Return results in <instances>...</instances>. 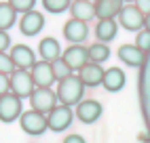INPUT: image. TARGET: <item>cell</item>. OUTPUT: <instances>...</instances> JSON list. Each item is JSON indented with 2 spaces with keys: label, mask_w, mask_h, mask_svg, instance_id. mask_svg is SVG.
I'll return each instance as SVG.
<instances>
[{
  "label": "cell",
  "mask_w": 150,
  "mask_h": 143,
  "mask_svg": "<svg viewBox=\"0 0 150 143\" xmlns=\"http://www.w3.org/2000/svg\"><path fill=\"white\" fill-rule=\"evenodd\" d=\"M83 93H85V84L81 82V78L74 76V74H70L66 78L59 80V86H57V99L62 101V105H76V103H81V99H83Z\"/></svg>",
  "instance_id": "cell-1"
},
{
  "label": "cell",
  "mask_w": 150,
  "mask_h": 143,
  "mask_svg": "<svg viewBox=\"0 0 150 143\" xmlns=\"http://www.w3.org/2000/svg\"><path fill=\"white\" fill-rule=\"evenodd\" d=\"M11 93L17 95L19 99L23 97H30L34 90V82H32V76H30V72L25 69H15L11 72Z\"/></svg>",
  "instance_id": "cell-2"
},
{
  "label": "cell",
  "mask_w": 150,
  "mask_h": 143,
  "mask_svg": "<svg viewBox=\"0 0 150 143\" xmlns=\"http://www.w3.org/2000/svg\"><path fill=\"white\" fill-rule=\"evenodd\" d=\"M30 76H32V82L38 88H49L55 82V74H53V65L49 61H36V63L30 67Z\"/></svg>",
  "instance_id": "cell-3"
},
{
  "label": "cell",
  "mask_w": 150,
  "mask_h": 143,
  "mask_svg": "<svg viewBox=\"0 0 150 143\" xmlns=\"http://www.w3.org/2000/svg\"><path fill=\"white\" fill-rule=\"evenodd\" d=\"M118 21L125 29L129 32H139V29L144 27V13L139 11L135 4H127L121 8V13H118Z\"/></svg>",
  "instance_id": "cell-4"
},
{
  "label": "cell",
  "mask_w": 150,
  "mask_h": 143,
  "mask_svg": "<svg viewBox=\"0 0 150 143\" xmlns=\"http://www.w3.org/2000/svg\"><path fill=\"white\" fill-rule=\"evenodd\" d=\"M70 124H72V109L68 105H55L47 116V126L59 132V130H66Z\"/></svg>",
  "instance_id": "cell-5"
},
{
  "label": "cell",
  "mask_w": 150,
  "mask_h": 143,
  "mask_svg": "<svg viewBox=\"0 0 150 143\" xmlns=\"http://www.w3.org/2000/svg\"><path fill=\"white\" fill-rule=\"evenodd\" d=\"M21 128H23V132L34 135V137L42 135L47 130V116L36 109H30L25 114H21Z\"/></svg>",
  "instance_id": "cell-6"
},
{
  "label": "cell",
  "mask_w": 150,
  "mask_h": 143,
  "mask_svg": "<svg viewBox=\"0 0 150 143\" xmlns=\"http://www.w3.org/2000/svg\"><path fill=\"white\" fill-rule=\"evenodd\" d=\"M21 116V99L13 93L0 97V122H13Z\"/></svg>",
  "instance_id": "cell-7"
},
{
  "label": "cell",
  "mask_w": 150,
  "mask_h": 143,
  "mask_svg": "<svg viewBox=\"0 0 150 143\" xmlns=\"http://www.w3.org/2000/svg\"><path fill=\"white\" fill-rule=\"evenodd\" d=\"M30 101H32V109L40 111V114H49L55 107L57 95L51 88H34L32 95H30Z\"/></svg>",
  "instance_id": "cell-8"
},
{
  "label": "cell",
  "mask_w": 150,
  "mask_h": 143,
  "mask_svg": "<svg viewBox=\"0 0 150 143\" xmlns=\"http://www.w3.org/2000/svg\"><path fill=\"white\" fill-rule=\"evenodd\" d=\"M62 59H64V63L70 67V69H81L83 65H87L89 63V50L85 48V46H81V44H72L70 48H66L64 50V55H62Z\"/></svg>",
  "instance_id": "cell-9"
},
{
  "label": "cell",
  "mask_w": 150,
  "mask_h": 143,
  "mask_svg": "<svg viewBox=\"0 0 150 143\" xmlns=\"http://www.w3.org/2000/svg\"><path fill=\"white\" fill-rule=\"evenodd\" d=\"M11 61H13V65L17 69H30L34 63H36V55H34V50L25 46V44H15L11 48Z\"/></svg>",
  "instance_id": "cell-10"
},
{
  "label": "cell",
  "mask_w": 150,
  "mask_h": 143,
  "mask_svg": "<svg viewBox=\"0 0 150 143\" xmlns=\"http://www.w3.org/2000/svg\"><path fill=\"white\" fill-rule=\"evenodd\" d=\"M19 27H21V32H23L25 36H36V34L45 27V17H42V13H38V11H28V13H23L21 21H19Z\"/></svg>",
  "instance_id": "cell-11"
},
{
  "label": "cell",
  "mask_w": 150,
  "mask_h": 143,
  "mask_svg": "<svg viewBox=\"0 0 150 143\" xmlns=\"http://www.w3.org/2000/svg\"><path fill=\"white\" fill-rule=\"evenodd\" d=\"M76 116L81 122L85 124H93V122L102 116V105L97 103V101H81V103H76Z\"/></svg>",
  "instance_id": "cell-12"
},
{
  "label": "cell",
  "mask_w": 150,
  "mask_h": 143,
  "mask_svg": "<svg viewBox=\"0 0 150 143\" xmlns=\"http://www.w3.org/2000/svg\"><path fill=\"white\" fill-rule=\"evenodd\" d=\"M89 34V27L85 21H78V19H70V21L64 25V36L66 40H70V42L74 44H83L85 38Z\"/></svg>",
  "instance_id": "cell-13"
},
{
  "label": "cell",
  "mask_w": 150,
  "mask_h": 143,
  "mask_svg": "<svg viewBox=\"0 0 150 143\" xmlns=\"http://www.w3.org/2000/svg\"><path fill=\"white\" fill-rule=\"evenodd\" d=\"M127 82L125 78V72L121 67H110V69H104V78H102V84L106 90H110V93H118Z\"/></svg>",
  "instance_id": "cell-14"
},
{
  "label": "cell",
  "mask_w": 150,
  "mask_h": 143,
  "mask_svg": "<svg viewBox=\"0 0 150 143\" xmlns=\"http://www.w3.org/2000/svg\"><path fill=\"white\" fill-rule=\"evenodd\" d=\"M78 78H81V82L85 86H97V84H102L104 69H102L99 63H91V61H89L87 65H83L78 69Z\"/></svg>",
  "instance_id": "cell-15"
},
{
  "label": "cell",
  "mask_w": 150,
  "mask_h": 143,
  "mask_svg": "<svg viewBox=\"0 0 150 143\" xmlns=\"http://www.w3.org/2000/svg\"><path fill=\"white\" fill-rule=\"evenodd\" d=\"M118 57L123 63H127L129 67H139L146 61V53H142L135 44H123L118 48Z\"/></svg>",
  "instance_id": "cell-16"
},
{
  "label": "cell",
  "mask_w": 150,
  "mask_h": 143,
  "mask_svg": "<svg viewBox=\"0 0 150 143\" xmlns=\"http://www.w3.org/2000/svg\"><path fill=\"white\" fill-rule=\"evenodd\" d=\"M95 17L99 19H114L123 8V0H95Z\"/></svg>",
  "instance_id": "cell-17"
},
{
  "label": "cell",
  "mask_w": 150,
  "mask_h": 143,
  "mask_svg": "<svg viewBox=\"0 0 150 143\" xmlns=\"http://www.w3.org/2000/svg\"><path fill=\"white\" fill-rule=\"evenodd\" d=\"M38 50H40L42 61H49V63H53L55 59L62 57V46H59V42H57L55 38H42Z\"/></svg>",
  "instance_id": "cell-18"
},
{
  "label": "cell",
  "mask_w": 150,
  "mask_h": 143,
  "mask_svg": "<svg viewBox=\"0 0 150 143\" xmlns=\"http://www.w3.org/2000/svg\"><path fill=\"white\" fill-rule=\"evenodd\" d=\"M70 11H72V19H78V21H89V19L95 17V6L89 0H78V2L70 4Z\"/></svg>",
  "instance_id": "cell-19"
},
{
  "label": "cell",
  "mask_w": 150,
  "mask_h": 143,
  "mask_svg": "<svg viewBox=\"0 0 150 143\" xmlns=\"http://www.w3.org/2000/svg\"><path fill=\"white\" fill-rule=\"evenodd\" d=\"M116 29H118V25L114 19H99L97 27H95V38L99 42H110L116 36Z\"/></svg>",
  "instance_id": "cell-20"
},
{
  "label": "cell",
  "mask_w": 150,
  "mask_h": 143,
  "mask_svg": "<svg viewBox=\"0 0 150 143\" xmlns=\"http://www.w3.org/2000/svg\"><path fill=\"white\" fill-rule=\"evenodd\" d=\"M15 21H17V11L8 2H0V29L6 32L8 27H13Z\"/></svg>",
  "instance_id": "cell-21"
},
{
  "label": "cell",
  "mask_w": 150,
  "mask_h": 143,
  "mask_svg": "<svg viewBox=\"0 0 150 143\" xmlns=\"http://www.w3.org/2000/svg\"><path fill=\"white\" fill-rule=\"evenodd\" d=\"M87 50H89V61H91V63H104V61L110 57V48H108L106 42H95Z\"/></svg>",
  "instance_id": "cell-22"
},
{
  "label": "cell",
  "mask_w": 150,
  "mask_h": 143,
  "mask_svg": "<svg viewBox=\"0 0 150 143\" xmlns=\"http://www.w3.org/2000/svg\"><path fill=\"white\" fill-rule=\"evenodd\" d=\"M72 0H42V6L49 13H64L66 8H70Z\"/></svg>",
  "instance_id": "cell-23"
},
{
  "label": "cell",
  "mask_w": 150,
  "mask_h": 143,
  "mask_svg": "<svg viewBox=\"0 0 150 143\" xmlns=\"http://www.w3.org/2000/svg\"><path fill=\"white\" fill-rule=\"evenodd\" d=\"M135 46L142 50V53H150V32H148V29H139V32H137Z\"/></svg>",
  "instance_id": "cell-24"
},
{
  "label": "cell",
  "mask_w": 150,
  "mask_h": 143,
  "mask_svg": "<svg viewBox=\"0 0 150 143\" xmlns=\"http://www.w3.org/2000/svg\"><path fill=\"white\" fill-rule=\"evenodd\" d=\"M51 65H53V74H55V80H62V78L70 76V72H72V69H70V67L64 63V59H62V57H59V59H55Z\"/></svg>",
  "instance_id": "cell-25"
},
{
  "label": "cell",
  "mask_w": 150,
  "mask_h": 143,
  "mask_svg": "<svg viewBox=\"0 0 150 143\" xmlns=\"http://www.w3.org/2000/svg\"><path fill=\"white\" fill-rule=\"evenodd\" d=\"M8 4H11L17 13H28V11H34L36 0H8Z\"/></svg>",
  "instance_id": "cell-26"
},
{
  "label": "cell",
  "mask_w": 150,
  "mask_h": 143,
  "mask_svg": "<svg viewBox=\"0 0 150 143\" xmlns=\"http://www.w3.org/2000/svg\"><path fill=\"white\" fill-rule=\"evenodd\" d=\"M13 61H11V57H8L6 53H0V74H11L13 72Z\"/></svg>",
  "instance_id": "cell-27"
},
{
  "label": "cell",
  "mask_w": 150,
  "mask_h": 143,
  "mask_svg": "<svg viewBox=\"0 0 150 143\" xmlns=\"http://www.w3.org/2000/svg\"><path fill=\"white\" fill-rule=\"evenodd\" d=\"M11 93V80H8V74H0V97Z\"/></svg>",
  "instance_id": "cell-28"
},
{
  "label": "cell",
  "mask_w": 150,
  "mask_h": 143,
  "mask_svg": "<svg viewBox=\"0 0 150 143\" xmlns=\"http://www.w3.org/2000/svg\"><path fill=\"white\" fill-rule=\"evenodd\" d=\"M8 46H11V38H8L6 32H2V29H0V53H4Z\"/></svg>",
  "instance_id": "cell-29"
},
{
  "label": "cell",
  "mask_w": 150,
  "mask_h": 143,
  "mask_svg": "<svg viewBox=\"0 0 150 143\" xmlns=\"http://www.w3.org/2000/svg\"><path fill=\"white\" fill-rule=\"evenodd\" d=\"M135 6H137L144 15H148V13H150V0H135Z\"/></svg>",
  "instance_id": "cell-30"
},
{
  "label": "cell",
  "mask_w": 150,
  "mask_h": 143,
  "mask_svg": "<svg viewBox=\"0 0 150 143\" xmlns=\"http://www.w3.org/2000/svg\"><path fill=\"white\" fill-rule=\"evenodd\" d=\"M64 143H85V139L81 135H70V137L64 139Z\"/></svg>",
  "instance_id": "cell-31"
},
{
  "label": "cell",
  "mask_w": 150,
  "mask_h": 143,
  "mask_svg": "<svg viewBox=\"0 0 150 143\" xmlns=\"http://www.w3.org/2000/svg\"><path fill=\"white\" fill-rule=\"evenodd\" d=\"M144 29H148V32H150V13L144 15Z\"/></svg>",
  "instance_id": "cell-32"
},
{
  "label": "cell",
  "mask_w": 150,
  "mask_h": 143,
  "mask_svg": "<svg viewBox=\"0 0 150 143\" xmlns=\"http://www.w3.org/2000/svg\"><path fill=\"white\" fill-rule=\"evenodd\" d=\"M123 2H135V0H123Z\"/></svg>",
  "instance_id": "cell-33"
},
{
  "label": "cell",
  "mask_w": 150,
  "mask_h": 143,
  "mask_svg": "<svg viewBox=\"0 0 150 143\" xmlns=\"http://www.w3.org/2000/svg\"><path fill=\"white\" fill-rule=\"evenodd\" d=\"M74 2H78V0H74Z\"/></svg>",
  "instance_id": "cell-34"
}]
</instances>
